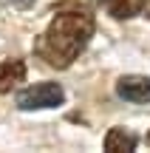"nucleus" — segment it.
I'll return each mask as SVG.
<instances>
[{"mask_svg": "<svg viewBox=\"0 0 150 153\" xmlns=\"http://www.w3.org/2000/svg\"><path fill=\"white\" fill-rule=\"evenodd\" d=\"M94 28H96V20L85 9L57 11L54 20L48 23V28L43 31V37L37 40L34 51H37L40 60H45V65L68 68L91 43Z\"/></svg>", "mask_w": 150, "mask_h": 153, "instance_id": "obj_1", "label": "nucleus"}, {"mask_svg": "<svg viewBox=\"0 0 150 153\" xmlns=\"http://www.w3.org/2000/svg\"><path fill=\"white\" fill-rule=\"evenodd\" d=\"M65 102V91L60 82H37L17 94V108L20 111H43V108H57Z\"/></svg>", "mask_w": 150, "mask_h": 153, "instance_id": "obj_2", "label": "nucleus"}, {"mask_svg": "<svg viewBox=\"0 0 150 153\" xmlns=\"http://www.w3.org/2000/svg\"><path fill=\"white\" fill-rule=\"evenodd\" d=\"M116 94L125 99V102H150V76H122L116 82Z\"/></svg>", "mask_w": 150, "mask_h": 153, "instance_id": "obj_3", "label": "nucleus"}, {"mask_svg": "<svg viewBox=\"0 0 150 153\" xmlns=\"http://www.w3.org/2000/svg\"><path fill=\"white\" fill-rule=\"evenodd\" d=\"M136 145H139V136L125 131V128H111L108 136H105V150L108 153H130V150H136Z\"/></svg>", "mask_w": 150, "mask_h": 153, "instance_id": "obj_4", "label": "nucleus"}, {"mask_svg": "<svg viewBox=\"0 0 150 153\" xmlns=\"http://www.w3.org/2000/svg\"><path fill=\"white\" fill-rule=\"evenodd\" d=\"M26 79V62L23 60H6L0 62V94H9L14 85Z\"/></svg>", "mask_w": 150, "mask_h": 153, "instance_id": "obj_5", "label": "nucleus"}, {"mask_svg": "<svg viewBox=\"0 0 150 153\" xmlns=\"http://www.w3.org/2000/svg\"><path fill=\"white\" fill-rule=\"evenodd\" d=\"M94 3L102 6V9H105L111 17H116V20L133 17V3H130V0H94Z\"/></svg>", "mask_w": 150, "mask_h": 153, "instance_id": "obj_6", "label": "nucleus"}, {"mask_svg": "<svg viewBox=\"0 0 150 153\" xmlns=\"http://www.w3.org/2000/svg\"><path fill=\"white\" fill-rule=\"evenodd\" d=\"M136 11L145 14V17H150V0H136Z\"/></svg>", "mask_w": 150, "mask_h": 153, "instance_id": "obj_7", "label": "nucleus"}, {"mask_svg": "<svg viewBox=\"0 0 150 153\" xmlns=\"http://www.w3.org/2000/svg\"><path fill=\"white\" fill-rule=\"evenodd\" d=\"M11 6H14V9H31L34 6V0H9Z\"/></svg>", "mask_w": 150, "mask_h": 153, "instance_id": "obj_8", "label": "nucleus"}, {"mask_svg": "<svg viewBox=\"0 0 150 153\" xmlns=\"http://www.w3.org/2000/svg\"><path fill=\"white\" fill-rule=\"evenodd\" d=\"M147 145H150V131H147Z\"/></svg>", "mask_w": 150, "mask_h": 153, "instance_id": "obj_9", "label": "nucleus"}]
</instances>
